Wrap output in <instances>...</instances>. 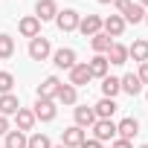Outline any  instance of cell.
Listing matches in <instances>:
<instances>
[{"instance_id": "38", "label": "cell", "mask_w": 148, "mask_h": 148, "mask_svg": "<svg viewBox=\"0 0 148 148\" xmlns=\"http://www.w3.org/2000/svg\"><path fill=\"white\" fill-rule=\"evenodd\" d=\"M145 23H148V12H145Z\"/></svg>"}, {"instance_id": "36", "label": "cell", "mask_w": 148, "mask_h": 148, "mask_svg": "<svg viewBox=\"0 0 148 148\" xmlns=\"http://www.w3.org/2000/svg\"><path fill=\"white\" fill-rule=\"evenodd\" d=\"M99 3H113V0H99Z\"/></svg>"}, {"instance_id": "39", "label": "cell", "mask_w": 148, "mask_h": 148, "mask_svg": "<svg viewBox=\"0 0 148 148\" xmlns=\"http://www.w3.org/2000/svg\"><path fill=\"white\" fill-rule=\"evenodd\" d=\"M139 148H148V145H139Z\"/></svg>"}, {"instance_id": "19", "label": "cell", "mask_w": 148, "mask_h": 148, "mask_svg": "<svg viewBox=\"0 0 148 148\" xmlns=\"http://www.w3.org/2000/svg\"><path fill=\"white\" fill-rule=\"evenodd\" d=\"M73 116H76V125H79V128H93V122H96V113H93V108H87V105L76 108Z\"/></svg>"}, {"instance_id": "20", "label": "cell", "mask_w": 148, "mask_h": 148, "mask_svg": "<svg viewBox=\"0 0 148 148\" xmlns=\"http://www.w3.org/2000/svg\"><path fill=\"white\" fill-rule=\"evenodd\" d=\"M128 58H134V61H139V64H145L148 61V41H134L131 47H128Z\"/></svg>"}, {"instance_id": "11", "label": "cell", "mask_w": 148, "mask_h": 148, "mask_svg": "<svg viewBox=\"0 0 148 148\" xmlns=\"http://www.w3.org/2000/svg\"><path fill=\"white\" fill-rule=\"evenodd\" d=\"M58 15V6H55V0H38L35 3V18L44 23V21H55Z\"/></svg>"}, {"instance_id": "23", "label": "cell", "mask_w": 148, "mask_h": 148, "mask_svg": "<svg viewBox=\"0 0 148 148\" xmlns=\"http://www.w3.org/2000/svg\"><path fill=\"white\" fill-rule=\"evenodd\" d=\"M15 122H18V131H23V134H26V131H32V128H35V113H32V110H26V108H21V110L15 113Z\"/></svg>"}, {"instance_id": "26", "label": "cell", "mask_w": 148, "mask_h": 148, "mask_svg": "<svg viewBox=\"0 0 148 148\" xmlns=\"http://www.w3.org/2000/svg\"><path fill=\"white\" fill-rule=\"evenodd\" d=\"M3 148H26V134L23 131H9Z\"/></svg>"}, {"instance_id": "13", "label": "cell", "mask_w": 148, "mask_h": 148, "mask_svg": "<svg viewBox=\"0 0 148 148\" xmlns=\"http://www.w3.org/2000/svg\"><path fill=\"white\" fill-rule=\"evenodd\" d=\"M136 134H139V122H136L134 116H128V119H122V122L116 125V136H119V139H128V142H131Z\"/></svg>"}, {"instance_id": "30", "label": "cell", "mask_w": 148, "mask_h": 148, "mask_svg": "<svg viewBox=\"0 0 148 148\" xmlns=\"http://www.w3.org/2000/svg\"><path fill=\"white\" fill-rule=\"evenodd\" d=\"M136 79H139L142 84H148V61H145V64H139V73H136Z\"/></svg>"}, {"instance_id": "24", "label": "cell", "mask_w": 148, "mask_h": 148, "mask_svg": "<svg viewBox=\"0 0 148 148\" xmlns=\"http://www.w3.org/2000/svg\"><path fill=\"white\" fill-rule=\"evenodd\" d=\"M122 21H125V23H142V21H145V9H142L139 3H131V6L122 12Z\"/></svg>"}, {"instance_id": "14", "label": "cell", "mask_w": 148, "mask_h": 148, "mask_svg": "<svg viewBox=\"0 0 148 148\" xmlns=\"http://www.w3.org/2000/svg\"><path fill=\"white\" fill-rule=\"evenodd\" d=\"M116 108H119V105H116L113 99H105V96H102V99L93 105V113H96V119H113Z\"/></svg>"}, {"instance_id": "1", "label": "cell", "mask_w": 148, "mask_h": 148, "mask_svg": "<svg viewBox=\"0 0 148 148\" xmlns=\"http://www.w3.org/2000/svg\"><path fill=\"white\" fill-rule=\"evenodd\" d=\"M93 139L96 142H113L116 139V122L113 119H96L93 122Z\"/></svg>"}, {"instance_id": "6", "label": "cell", "mask_w": 148, "mask_h": 148, "mask_svg": "<svg viewBox=\"0 0 148 148\" xmlns=\"http://www.w3.org/2000/svg\"><path fill=\"white\" fill-rule=\"evenodd\" d=\"M52 64L58 70H73L76 67V49H70V47H61L52 52Z\"/></svg>"}, {"instance_id": "25", "label": "cell", "mask_w": 148, "mask_h": 148, "mask_svg": "<svg viewBox=\"0 0 148 148\" xmlns=\"http://www.w3.org/2000/svg\"><path fill=\"white\" fill-rule=\"evenodd\" d=\"M110 44H113V38H108L105 32H96V35L90 38V47L96 49V55H105V52L110 49Z\"/></svg>"}, {"instance_id": "17", "label": "cell", "mask_w": 148, "mask_h": 148, "mask_svg": "<svg viewBox=\"0 0 148 148\" xmlns=\"http://www.w3.org/2000/svg\"><path fill=\"white\" fill-rule=\"evenodd\" d=\"M108 67H110V64H108L105 55H93V58L87 61V70H90L93 79H105V76H108Z\"/></svg>"}, {"instance_id": "29", "label": "cell", "mask_w": 148, "mask_h": 148, "mask_svg": "<svg viewBox=\"0 0 148 148\" xmlns=\"http://www.w3.org/2000/svg\"><path fill=\"white\" fill-rule=\"evenodd\" d=\"M12 87H15V76L6 73V70H0V96H3V93H12Z\"/></svg>"}, {"instance_id": "32", "label": "cell", "mask_w": 148, "mask_h": 148, "mask_svg": "<svg viewBox=\"0 0 148 148\" xmlns=\"http://www.w3.org/2000/svg\"><path fill=\"white\" fill-rule=\"evenodd\" d=\"M110 148H134V145H131V142H128V139H119V136H116V139H113V145H110Z\"/></svg>"}, {"instance_id": "28", "label": "cell", "mask_w": 148, "mask_h": 148, "mask_svg": "<svg viewBox=\"0 0 148 148\" xmlns=\"http://www.w3.org/2000/svg\"><path fill=\"white\" fill-rule=\"evenodd\" d=\"M26 148H52V142L47 134H32V136H26Z\"/></svg>"}, {"instance_id": "37", "label": "cell", "mask_w": 148, "mask_h": 148, "mask_svg": "<svg viewBox=\"0 0 148 148\" xmlns=\"http://www.w3.org/2000/svg\"><path fill=\"white\" fill-rule=\"evenodd\" d=\"M52 148H64V145H52Z\"/></svg>"}, {"instance_id": "4", "label": "cell", "mask_w": 148, "mask_h": 148, "mask_svg": "<svg viewBox=\"0 0 148 148\" xmlns=\"http://www.w3.org/2000/svg\"><path fill=\"white\" fill-rule=\"evenodd\" d=\"M84 139H87V134H84V128H79V125H70V128H64V134H61V145H64V148H79Z\"/></svg>"}, {"instance_id": "3", "label": "cell", "mask_w": 148, "mask_h": 148, "mask_svg": "<svg viewBox=\"0 0 148 148\" xmlns=\"http://www.w3.org/2000/svg\"><path fill=\"white\" fill-rule=\"evenodd\" d=\"M79 21H82V15H79L76 9H64V12L55 15V26H58L61 32H76V29H79Z\"/></svg>"}, {"instance_id": "9", "label": "cell", "mask_w": 148, "mask_h": 148, "mask_svg": "<svg viewBox=\"0 0 148 148\" xmlns=\"http://www.w3.org/2000/svg\"><path fill=\"white\" fill-rule=\"evenodd\" d=\"M18 32L23 35V38H38L41 35V21L35 18V15H26V18H21V23H18Z\"/></svg>"}, {"instance_id": "7", "label": "cell", "mask_w": 148, "mask_h": 148, "mask_svg": "<svg viewBox=\"0 0 148 148\" xmlns=\"http://www.w3.org/2000/svg\"><path fill=\"white\" fill-rule=\"evenodd\" d=\"M125 21H122V15H110V18H105L102 21V32L108 35V38H122V32H125Z\"/></svg>"}, {"instance_id": "8", "label": "cell", "mask_w": 148, "mask_h": 148, "mask_svg": "<svg viewBox=\"0 0 148 148\" xmlns=\"http://www.w3.org/2000/svg\"><path fill=\"white\" fill-rule=\"evenodd\" d=\"M90 79H93V76H90V70H87V61H84V64H79V61H76V67L70 70V84L79 90V87L90 84Z\"/></svg>"}, {"instance_id": "2", "label": "cell", "mask_w": 148, "mask_h": 148, "mask_svg": "<svg viewBox=\"0 0 148 148\" xmlns=\"http://www.w3.org/2000/svg\"><path fill=\"white\" fill-rule=\"evenodd\" d=\"M49 55H52V47H49V38L38 35V38H32V41H29V58H32V61H47Z\"/></svg>"}, {"instance_id": "35", "label": "cell", "mask_w": 148, "mask_h": 148, "mask_svg": "<svg viewBox=\"0 0 148 148\" xmlns=\"http://www.w3.org/2000/svg\"><path fill=\"white\" fill-rule=\"evenodd\" d=\"M139 6H142V9H148V0H139Z\"/></svg>"}, {"instance_id": "10", "label": "cell", "mask_w": 148, "mask_h": 148, "mask_svg": "<svg viewBox=\"0 0 148 148\" xmlns=\"http://www.w3.org/2000/svg\"><path fill=\"white\" fill-rule=\"evenodd\" d=\"M79 32H82L84 38H93L96 32H102V18H99V15H84V18L79 21Z\"/></svg>"}, {"instance_id": "18", "label": "cell", "mask_w": 148, "mask_h": 148, "mask_svg": "<svg viewBox=\"0 0 148 148\" xmlns=\"http://www.w3.org/2000/svg\"><path fill=\"white\" fill-rule=\"evenodd\" d=\"M76 99H79V90L76 87H73L70 82L64 84H58V93H55V102H61V105H76Z\"/></svg>"}, {"instance_id": "5", "label": "cell", "mask_w": 148, "mask_h": 148, "mask_svg": "<svg viewBox=\"0 0 148 148\" xmlns=\"http://www.w3.org/2000/svg\"><path fill=\"white\" fill-rule=\"evenodd\" d=\"M32 113H35V122H38V119H41V122H52V119H55V113H58V108H55V102H52V99H38Z\"/></svg>"}, {"instance_id": "16", "label": "cell", "mask_w": 148, "mask_h": 148, "mask_svg": "<svg viewBox=\"0 0 148 148\" xmlns=\"http://www.w3.org/2000/svg\"><path fill=\"white\" fill-rule=\"evenodd\" d=\"M18 110H21V102H18L15 93H3L0 96V116H15Z\"/></svg>"}, {"instance_id": "21", "label": "cell", "mask_w": 148, "mask_h": 148, "mask_svg": "<svg viewBox=\"0 0 148 148\" xmlns=\"http://www.w3.org/2000/svg\"><path fill=\"white\" fill-rule=\"evenodd\" d=\"M119 84H122V90L128 93V96H139L142 93V82L134 76V73H128V76H122L119 79Z\"/></svg>"}, {"instance_id": "15", "label": "cell", "mask_w": 148, "mask_h": 148, "mask_svg": "<svg viewBox=\"0 0 148 148\" xmlns=\"http://www.w3.org/2000/svg\"><path fill=\"white\" fill-rule=\"evenodd\" d=\"M105 58H108V64H116V67H119V64H125V61H128V47L113 41V44H110V49L105 52Z\"/></svg>"}, {"instance_id": "33", "label": "cell", "mask_w": 148, "mask_h": 148, "mask_svg": "<svg viewBox=\"0 0 148 148\" xmlns=\"http://www.w3.org/2000/svg\"><path fill=\"white\" fill-rule=\"evenodd\" d=\"M6 134H9V119L0 116V136H6Z\"/></svg>"}, {"instance_id": "27", "label": "cell", "mask_w": 148, "mask_h": 148, "mask_svg": "<svg viewBox=\"0 0 148 148\" xmlns=\"http://www.w3.org/2000/svg\"><path fill=\"white\" fill-rule=\"evenodd\" d=\"M15 55V38L12 35H0V61H6Z\"/></svg>"}, {"instance_id": "22", "label": "cell", "mask_w": 148, "mask_h": 148, "mask_svg": "<svg viewBox=\"0 0 148 148\" xmlns=\"http://www.w3.org/2000/svg\"><path fill=\"white\" fill-rule=\"evenodd\" d=\"M116 93H122V84L116 76H105L102 79V96L105 99H116Z\"/></svg>"}, {"instance_id": "31", "label": "cell", "mask_w": 148, "mask_h": 148, "mask_svg": "<svg viewBox=\"0 0 148 148\" xmlns=\"http://www.w3.org/2000/svg\"><path fill=\"white\" fill-rule=\"evenodd\" d=\"M131 3H134V0H113V6H116V12H119V15H122V12H125Z\"/></svg>"}, {"instance_id": "34", "label": "cell", "mask_w": 148, "mask_h": 148, "mask_svg": "<svg viewBox=\"0 0 148 148\" xmlns=\"http://www.w3.org/2000/svg\"><path fill=\"white\" fill-rule=\"evenodd\" d=\"M79 148H102V142H96V139H84Z\"/></svg>"}, {"instance_id": "12", "label": "cell", "mask_w": 148, "mask_h": 148, "mask_svg": "<svg viewBox=\"0 0 148 148\" xmlns=\"http://www.w3.org/2000/svg\"><path fill=\"white\" fill-rule=\"evenodd\" d=\"M58 84H61V79H58V76H47V79L38 84V99H52V102H55Z\"/></svg>"}]
</instances>
